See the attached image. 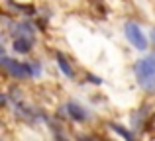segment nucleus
<instances>
[{"label": "nucleus", "mask_w": 155, "mask_h": 141, "mask_svg": "<svg viewBox=\"0 0 155 141\" xmlns=\"http://www.w3.org/2000/svg\"><path fill=\"white\" fill-rule=\"evenodd\" d=\"M134 72H136V76H137V82H140L145 90H155V65L151 63L149 57L136 61Z\"/></svg>", "instance_id": "f257e3e1"}, {"label": "nucleus", "mask_w": 155, "mask_h": 141, "mask_svg": "<svg viewBox=\"0 0 155 141\" xmlns=\"http://www.w3.org/2000/svg\"><path fill=\"white\" fill-rule=\"evenodd\" d=\"M2 67L10 72L14 79H30V76H34V72H31V65L30 63H20V61H12V59H8L6 55H2Z\"/></svg>", "instance_id": "f03ea898"}, {"label": "nucleus", "mask_w": 155, "mask_h": 141, "mask_svg": "<svg viewBox=\"0 0 155 141\" xmlns=\"http://www.w3.org/2000/svg\"><path fill=\"white\" fill-rule=\"evenodd\" d=\"M124 34H126V37L130 39V43H132L136 49H140V51L147 49V37L143 35L141 27L137 26L136 22H128V24H126V26H124Z\"/></svg>", "instance_id": "7ed1b4c3"}, {"label": "nucleus", "mask_w": 155, "mask_h": 141, "mask_svg": "<svg viewBox=\"0 0 155 141\" xmlns=\"http://www.w3.org/2000/svg\"><path fill=\"white\" fill-rule=\"evenodd\" d=\"M65 112H67L69 118L75 120V122H84V120L88 118L87 110H84V108L81 106V104H77V102H69L67 106H65Z\"/></svg>", "instance_id": "20e7f679"}, {"label": "nucleus", "mask_w": 155, "mask_h": 141, "mask_svg": "<svg viewBox=\"0 0 155 141\" xmlns=\"http://www.w3.org/2000/svg\"><path fill=\"white\" fill-rule=\"evenodd\" d=\"M31 45H34V39L28 37V35H16L14 41H12V49L16 53H28L31 49Z\"/></svg>", "instance_id": "39448f33"}, {"label": "nucleus", "mask_w": 155, "mask_h": 141, "mask_svg": "<svg viewBox=\"0 0 155 141\" xmlns=\"http://www.w3.org/2000/svg\"><path fill=\"white\" fill-rule=\"evenodd\" d=\"M57 65H59V69L63 71V75L65 76H69V79H73V67L69 65V61H67V57L65 55H61V53H57Z\"/></svg>", "instance_id": "423d86ee"}, {"label": "nucleus", "mask_w": 155, "mask_h": 141, "mask_svg": "<svg viewBox=\"0 0 155 141\" xmlns=\"http://www.w3.org/2000/svg\"><path fill=\"white\" fill-rule=\"evenodd\" d=\"M112 130H114V131H118V133H120L122 137H126V139H132V137H134V135L130 133L128 130H124V127H120L118 123H112Z\"/></svg>", "instance_id": "0eeeda50"}, {"label": "nucleus", "mask_w": 155, "mask_h": 141, "mask_svg": "<svg viewBox=\"0 0 155 141\" xmlns=\"http://www.w3.org/2000/svg\"><path fill=\"white\" fill-rule=\"evenodd\" d=\"M151 39H153V41H155V30H153V34H151Z\"/></svg>", "instance_id": "6e6552de"}]
</instances>
